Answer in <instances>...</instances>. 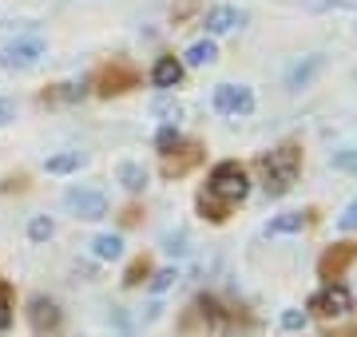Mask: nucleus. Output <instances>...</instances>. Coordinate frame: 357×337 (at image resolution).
Segmentation results:
<instances>
[{"mask_svg":"<svg viewBox=\"0 0 357 337\" xmlns=\"http://www.w3.org/2000/svg\"><path fill=\"white\" fill-rule=\"evenodd\" d=\"M298 171H302V151L290 147V143L262 155V191H266V198L290 195V187L298 182Z\"/></svg>","mask_w":357,"mask_h":337,"instance_id":"f257e3e1","label":"nucleus"},{"mask_svg":"<svg viewBox=\"0 0 357 337\" xmlns=\"http://www.w3.org/2000/svg\"><path fill=\"white\" fill-rule=\"evenodd\" d=\"M206 195L218 198L222 207L243 203V198L250 195V175H246V167L243 163H234V159L215 163V167H211V179H206Z\"/></svg>","mask_w":357,"mask_h":337,"instance_id":"f03ea898","label":"nucleus"},{"mask_svg":"<svg viewBox=\"0 0 357 337\" xmlns=\"http://www.w3.org/2000/svg\"><path fill=\"white\" fill-rule=\"evenodd\" d=\"M44 56H48V44L40 36H16L0 48V68L4 72H32Z\"/></svg>","mask_w":357,"mask_h":337,"instance_id":"7ed1b4c3","label":"nucleus"},{"mask_svg":"<svg viewBox=\"0 0 357 337\" xmlns=\"http://www.w3.org/2000/svg\"><path fill=\"white\" fill-rule=\"evenodd\" d=\"M215 111L218 116H250L255 111V91L243 84H218L215 88Z\"/></svg>","mask_w":357,"mask_h":337,"instance_id":"20e7f679","label":"nucleus"},{"mask_svg":"<svg viewBox=\"0 0 357 337\" xmlns=\"http://www.w3.org/2000/svg\"><path fill=\"white\" fill-rule=\"evenodd\" d=\"M68 210L76 214V219L84 222H100L103 214H107V195H100V191H84V187H72L64 195Z\"/></svg>","mask_w":357,"mask_h":337,"instance_id":"39448f33","label":"nucleus"},{"mask_svg":"<svg viewBox=\"0 0 357 337\" xmlns=\"http://www.w3.org/2000/svg\"><path fill=\"white\" fill-rule=\"evenodd\" d=\"M310 306H314L318 313H326V318H345V313L354 310V294H349L345 282H330L321 294H314Z\"/></svg>","mask_w":357,"mask_h":337,"instance_id":"423d86ee","label":"nucleus"},{"mask_svg":"<svg viewBox=\"0 0 357 337\" xmlns=\"http://www.w3.org/2000/svg\"><path fill=\"white\" fill-rule=\"evenodd\" d=\"M243 20H246V13L230 8V4H218V8H211V13L203 16V28L211 32V36H227V32H234Z\"/></svg>","mask_w":357,"mask_h":337,"instance_id":"0eeeda50","label":"nucleus"},{"mask_svg":"<svg viewBox=\"0 0 357 337\" xmlns=\"http://www.w3.org/2000/svg\"><path fill=\"white\" fill-rule=\"evenodd\" d=\"M28 322H32L36 334H48V329L60 325V306H56L52 298H32L28 301Z\"/></svg>","mask_w":357,"mask_h":337,"instance_id":"6e6552de","label":"nucleus"},{"mask_svg":"<svg viewBox=\"0 0 357 337\" xmlns=\"http://www.w3.org/2000/svg\"><path fill=\"white\" fill-rule=\"evenodd\" d=\"M183 72H187V68H183V60H175V56H159V60H155V68H151V84L159 91H171V88H178V84H183Z\"/></svg>","mask_w":357,"mask_h":337,"instance_id":"1a4fd4ad","label":"nucleus"},{"mask_svg":"<svg viewBox=\"0 0 357 337\" xmlns=\"http://www.w3.org/2000/svg\"><path fill=\"white\" fill-rule=\"evenodd\" d=\"M354 258H357V246H354V242H342L337 250H330V254L321 258V278H326V282L342 278V270H345Z\"/></svg>","mask_w":357,"mask_h":337,"instance_id":"9d476101","label":"nucleus"},{"mask_svg":"<svg viewBox=\"0 0 357 337\" xmlns=\"http://www.w3.org/2000/svg\"><path fill=\"white\" fill-rule=\"evenodd\" d=\"M218 60V48H215V40L203 36V40H195L191 48L183 52V68H211Z\"/></svg>","mask_w":357,"mask_h":337,"instance_id":"9b49d317","label":"nucleus"},{"mask_svg":"<svg viewBox=\"0 0 357 337\" xmlns=\"http://www.w3.org/2000/svg\"><path fill=\"white\" fill-rule=\"evenodd\" d=\"M115 179L123 182V191H131V195H139V191H147V179H151V175H147V167H143V163H119V167H115Z\"/></svg>","mask_w":357,"mask_h":337,"instance_id":"f8f14e48","label":"nucleus"},{"mask_svg":"<svg viewBox=\"0 0 357 337\" xmlns=\"http://www.w3.org/2000/svg\"><path fill=\"white\" fill-rule=\"evenodd\" d=\"M91 258H100V262L123 258V234H96L91 238Z\"/></svg>","mask_w":357,"mask_h":337,"instance_id":"ddd939ff","label":"nucleus"},{"mask_svg":"<svg viewBox=\"0 0 357 337\" xmlns=\"http://www.w3.org/2000/svg\"><path fill=\"white\" fill-rule=\"evenodd\" d=\"M306 222H310L306 210H290V214H278V219H270L266 234H270V238H282V234H298V230H306Z\"/></svg>","mask_w":357,"mask_h":337,"instance_id":"4468645a","label":"nucleus"},{"mask_svg":"<svg viewBox=\"0 0 357 337\" xmlns=\"http://www.w3.org/2000/svg\"><path fill=\"white\" fill-rule=\"evenodd\" d=\"M318 72H321V56H306L302 64H294V68H290V76H286V88H290V91H302L310 79L318 76Z\"/></svg>","mask_w":357,"mask_h":337,"instance_id":"2eb2a0df","label":"nucleus"},{"mask_svg":"<svg viewBox=\"0 0 357 337\" xmlns=\"http://www.w3.org/2000/svg\"><path fill=\"white\" fill-rule=\"evenodd\" d=\"M84 163H88V155H79V151H64V155L44 159V171H48V175H72V171H79Z\"/></svg>","mask_w":357,"mask_h":337,"instance_id":"dca6fc26","label":"nucleus"},{"mask_svg":"<svg viewBox=\"0 0 357 337\" xmlns=\"http://www.w3.org/2000/svg\"><path fill=\"white\" fill-rule=\"evenodd\" d=\"M178 123H163L159 127V135H155V147H159V155H171V147H178Z\"/></svg>","mask_w":357,"mask_h":337,"instance_id":"f3484780","label":"nucleus"},{"mask_svg":"<svg viewBox=\"0 0 357 337\" xmlns=\"http://www.w3.org/2000/svg\"><path fill=\"white\" fill-rule=\"evenodd\" d=\"M151 111L155 116H163V123H178V116H183V107H178L171 95H159V100L151 104Z\"/></svg>","mask_w":357,"mask_h":337,"instance_id":"a211bd4d","label":"nucleus"},{"mask_svg":"<svg viewBox=\"0 0 357 337\" xmlns=\"http://www.w3.org/2000/svg\"><path fill=\"white\" fill-rule=\"evenodd\" d=\"M52 234H56V222H52V219H44V214L28 222V238H32V242H48Z\"/></svg>","mask_w":357,"mask_h":337,"instance_id":"6ab92c4d","label":"nucleus"},{"mask_svg":"<svg viewBox=\"0 0 357 337\" xmlns=\"http://www.w3.org/2000/svg\"><path fill=\"white\" fill-rule=\"evenodd\" d=\"M131 79H135V72H128V68H112V72H107V76H103V84H107V95H112V91H128L123 88V84H131Z\"/></svg>","mask_w":357,"mask_h":337,"instance_id":"aec40b11","label":"nucleus"},{"mask_svg":"<svg viewBox=\"0 0 357 337\" xmlns=\"http://www.w3.org/2000/svg\"><path fill=\"white\" fill-rule=\"evenodd\" d=\"M333 167L345 171V175H357V147H345V151H337V155H333Z\"/></svg>","mask_w":357,"mask_h":337,"instance_id":"412c9836","label":"nucleus"},{"mask_svg":"<svg viewBox=\"0 0 357 337\" xmlns=\"http://www.w3.org/2000/svg\"><path fill=\"white\" fill-rule=\"evenodd\" d=\"M175 282H178V270H171V266H167V270H159L151 278V294H163V290H171Z\"/></svg>","mask_w":357,"mask_h":337,"instance_id":"4be33fe9","label":"nucleus"},{"mask_svg":"<svg viewBox=\"0 0 357 337\" xmlns=\"http://www.w3.org/2000/svg\"><path fill=\"white\" fill-rule=\"evenodd\" d=\"M337 230H357V195H354V203L342 210V219H337Z\"/></svg>","mask_w":357,"mask_h":337,"instance_id":"5701e85b","label":"nucleus"},{"mask_svg":"<svg viewBox=\"0 0 357 337\" xmlns=\"http://www.w3.org/2000/svg\"><path fill=\"white\" fill-rule=\"evenodd\" d=\"M8 325H13V306H8V290L0 285V334H4Z\"/></svg>","mask_w":357,"mask_h":337,"instance_id":"b1692460","label":"nucleus"},{"mask_svg":"<svg viewBox=\"0 0 357 337\" xmlns=\"http://www.w3.org/2000/svg\"><path fill=\"white\" fill-rule=\"evenodd\" d=\"M306 325V310H286L282 313V329H302Z\"/></svg>","mask_w":357,"mask_h":337,"instance_id":"393cba45","label":"nucleus"},{"mask_svg":"<svg viewBox=\"0 0 357 337\" xmlns=\"http://www.w3.org/2000/svg\"><path fill=\"white\" fill-rule=\"evenodd\" d=\"M13 119H16V104H13V100H4V95H0V127H8Z\"/></svg>","mask_w":357,"mask_h":337,"instance_id":"a878e982","label":"nucleus"},{"mask_svg":"<svg viewBox=\"0 0 357 337\" xmlns=\"http://www.w3.org/2000/svg\"><path fill=\"white\" fill-rule=\"evenodd\" d=\"M143 270H147L143 262H139V266H131V270H128V278H123V285H135V282H139V274H143Z\"/></svg>","mask_w":357,"mask_h":337,"instance_id":"bb28decb","label":"nucleus"},{"mask_svg":"<svg viewBox=\"0 0 357 337\" xmlns=\"http://www.w3.org/2000/svg\"><path fill=\"white\" fill-rule=\"evenodd\" d=\"M321 4H333V0H321Z\"/></svg>","mask_w":357,"mask_h":337,"instance_id":"cd10ccee","label":"nucleus"}]
</instances>
